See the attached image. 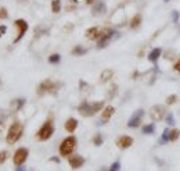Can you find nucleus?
I'll list each match as a JSON object with an SVG mask.
<instances>
[{
    "label": "nucleus",
    "instance_id": "obj_1",
    "mask_svg": "<svg viewBox=\"0 0 180 171\" xmlns=\"http://www.w3.org/2000/svg\"><path fill=\"white\" fill-rule=\"evenodd\" d=\"M102 107H104V102H102V100L96 102V103H93V104H90L89 102L85 100V102H82L79 104L78 111L82 115H85V117H90V115H94L96 113H98Z\"/></svg>",
    "mask_w": 180,
    "mask_h": 171
},
{
    "label": "nucleus",
    "instance_id": "obj_2",
    "mask_svg": "<svg viewBox=\"0 0 180 171\" xmlns=\"http://www.w3.org/2000/svg\"><path fill=\"white\" fill-rule=\"evenodd\" d=\"M22 132H24V127H22L21 122L15 121L11 124V127L8 128V132H7V143L8 145H14L15 142L20 141V138L22 136Z\"/></svg>",
    "mask_w": 180,
    "mask_h": 171
},
{
    "label": "nucleus",
    "instance_id": "obj_3",
    "mask_svg": "<svg viewBox=\"0 0 180 171\" xmlns=\"http://www.w3.org/2000/svg\"><path fill=\"white\" fill-rule=\"evenodd\" d=\"M76 147V138L75 136H68L62 141V143L60 145V154L64 157L71 156L72 152Z\"/></svg>",
    "mask_w": 180,
    "mask_h": 171
},
{
    "label": "nucleus",
    "instance_id": "obj_4",
    "mask_svg": "<svg viewBox=\"0 0 180 171\" xmlns=\"http://www.w3.org/2000/svg\"><path fill=\"white\" fill-rule=\"evenodd\" d=\"M58 88H60L58 82H53L51 79H44L43 82L39 83L36 92L39 96H42V95H44V93H54Z\"/></svg>",
    "mask_w": 180,
    "mask_h": 171
},
{
    "label": "nucleus",
    "instance_id": "obj_5",
    "mask_svg": "<svg viewBox=\"0 0 180 171\" xmlns=\"http://www.w3.org/2000/svg\"><path fill=\"white\" fill-rule=\"evenodd\" d=\"M54 134V127H53V121L49 120L46 121L43 125H42V128L39 131L36 132V138L39 141H47L51 138V135Z\"/></svg>",
    "mask_w": 180,
    "mask_h": 171
},
{
    "label": "nucleus",
    "instance_id": "obj_6",
    "mask_svg": "<svg viewBox=\"0 0 180 171\" xmlns=\"http://www.w3.org/2000/svg\"><path fill=\"white\" fill-rule=\"evenodd\" d=\"M115 35H117V32H115L114 29H111V28L101 29V35H100V38H98V40H97V47H98V49L105 47L108 45V42H110Z\"/></svg>",
    "mask_w": 180,
    "mask_h": 171
},
{
    "label": "nucleus",
    "instance_id": "obj_7",
    "mask_svg": "<svg viewBox=\"0 0 180 171\" xmlns=\"http://www.w3.org/2000/svg\"><path fill=\"white\" fill-rule=\"evenodd\" d=\"M28 154H29L28 149H25V147H20V149H18V150L14 153V157H12V161H14V164H15V166H22V164L27 161Z\"/></svg>",
    "mask_w": 180,
    "mask_h": 171
},
{
    "label": "nucleus",
    "instance_id": "obj_8",
    "mask_svg": "<svg viewBox=\"0 0 180 171\" xmlns=\"http://www.w3.org/2000/svg\"><path fill=\"white\" fill-rule=\"evenodd\" d=\"M165 107L163 106H159V104H157V106H152L151 107V110H150V117H151V120L152 121H161L163 117H165Z\"/></svg>",
    "mask_w": 180,
    "mask_h": 171
},
{
    "label": "nucleus",
    "instance_id": "obj_9",
    "mask_svg": "<svg viewBox=\"0 0 180 171\" xmlns=\"http://www.w3.org/2000/svg\"><path fill=\"white\" fill-rule=\"evenodd\" d=\"M14 25L18 28V35H17V38L14 39V43H17V42H20L22 38H24L25 32L28 31V22L25 20H21V18H20V20H15Z\"/></svg>",
    "mask_w": 180,
    "mask_h": 171
},
{
    "label": "nucleus",
    "instance_id": "obj_10",
    "mask_svg": "<svg viewBox=\"0 0 180 171\" xmlns=\"http://www.w3.org/2000/svg\"><path fill=\"white\" fill-rule=\"evenodd\" d=\"M144 115V110L143 109H140V110H136L133 113V115L129 118V121H128V127L130 128H137L139 125L141 124V118H143Z\"/></svg>",
    "mask_w": 180,
    "mask_h": 171
},
{
    "label": "nucleus",
    "instance_id": "obj_11",
    "mask_svg": "<svg viewBox=\"0 0 180 171\" xmlns=\"http://www.w3.org/2000/svg\"><path fill=\"white\" fill-rule=\"evenodd\" d=\"M132 143H133V139L130 136H126V135H122L117 139V146L119 149H128V147L132 146Z\"/></svg>",
    "mask_w": 180,
    "mask_h": 171
},
{
    "label": "nucleus",
    "instance_id": "obj_12",
    "mask_svg": "<svg viewBox=\"0 0 180 171\" xmlns=\"http://www.w3.org/2000/svg\"><path fill=\"white\" fill-rule=\"evenodd\" d=\"M114 113H115V109L112 107V106H107V107L104 109V111H102V114H101V120H100V122H98V125H102L104 122H107L112 115H114Z\"/></svg>",
    "mask_w": 180,
    "mask_h": 171
},
{
    "label": "nucleus",
    "instance_id": "obj_13",
    "mask_svg": "<svg viewBox=\"0 0 180 171\" xmlns=\"http://www.w3.org/2000/svg\"><path fill=\"white\" fill-rule=\"evenodd\" d=\"M100 35H101V29L97 27H92L86 31V36H88V39H90V40H98Z\"/></svg>",
    "mask_w": 180,
    "mask_h": 171
},
{
    "label": "nucleus",
    "instance_id": "obj_14",
    "mask_svg": "<svg viewBox=\"0 0 180 171\" xmlns=\"http://www.w3.org/2000/svg\"><path fill=\"white\" fill-rule=\"evenodd\" d=\"M69 166L72 167V168H79V167H82L83 164H85V159H83L82 156H71L69 160H68Z\"/></svg>",
    "mask_w": 180,
    "mask_h": 171
},
{
    "label": "nucleus",
    "instance_id": "obj_15",
    "mask_svg": "<svg viewBox=\"0 0 180 171\" xmlns=\"http://www.w3.org/2000/svg\"><path fill=\"white\" fill-rule=\"evenodd\" d=\"M105 11H107V6H105L104 2H96V4L93 6V10H92L94 15H101Z\"/></svg>",
    "mask_w": 180,
    "mask_h": 171
},
{
    "label": "nucleus",
    "instance_id": "obj_16",
    "mask_svg": "<svg viewBox=\"0 0 180 171\" xmlns=\"http://www.w3.org/2000/svg\"><path fill=\"white\" fill-rule=\"evenodd\" d=\"M78 128V120L76 118H68V120L65 121V130L69 132V134H72L73 131Z\"/></svg>",
    "mask_w": 180,
    "mask_h": 171
},
{
    "label": "nucleus",
    "instance_id": "obj_17",
    "mask_svg": "<svg viewBox=\"0 0 180 171\" xmlns=\"http://www.w3.org/2000/svg\"><path fill=\"white\" fill-rule=\"evenodd\" d=\"M25 104V99H14V100L11 102V110L12 111H18L22 106Z\"/></svg>",
    "mask_w": 180,
    "mask_h": 171
},
{
    "label": "nucleus",
    "instance_id": "obj_18",
    "mask_svg": "<svg viewBox=\"0 0 180 171\" xmlns=\"http://www.w3.org/2000/svg\"><path fill=\"white\" fill-rule=\"evenodd\" d=\"M112 75H114V71L112 70H104L100 75V81L101 82H107V81H110L112 78Z\"/></svg>",
    "mask_w": 180,
    "mask_h": 171
},
{
    "label": "nucleus",
    "instance_id": "obj_19",
    "mask_svg": "<svg viewBox=\"0 0 180 171\" xmlns=\"http://www.w3.org/2000/svg\"><path fill=\"white\" fill-rule=\"evenodd\" d=\"M161 56V49L159 47H157V49H154V50H151L150 51V54H148V60L150 61H152V63H155L157 60H158V57Z\"/></svg>",
    "mask_w": 180,
    "mask_h": 171
},
{
    "label": "nucleus",
    "instance_id": "obj_20",
    "mask_svg": "<svg viewBox=\"0 0 180 171\" xmlns=\"http://www.w3.org/2000/svg\"><path fill=\"white\" fill-rule=\"evenodd\" d=\"M141 24V15L140 14H136L133 18L130 20V28H133V29H136V28H139Z\"/></svg>",
    "mask_w": 180,
    "mask_h": 171
},
{
    "label": "nucleus",
    "instance_id": "obj_21",
    "mask_svg": "<svg viewBox=\"0 0 180 171\" xmlns=\"http://www.w3.org/2000/svg\"><path fill=\"white\" fill-rule=\"evenodd\" d=\"M154 131H155V125L154 124H147L141 128V132H143L144 135H151V134H154Z\"/></svg>",
    "mask_w": 180,
    "mask_h": 171
},
{
    "label": "nucleus",
    "instance_id": "obj_22",
    "mask_svg": "<svg viewBox=\"0 0 180 171\" xmlns=\"http://www.w3.org/2000/svg\"><path fill=\"white\" fill-rule=\"evenodd\" d=\"M179 136H180V131L178 128H173L172 131H169V141L175 142V141L179 139Z\"/></svg>",
    "mask_w": 180,
    "mask_h": 171
},
{
    "label": "nucleus",
    "instance_id": "obj_23",
    "mask_svg": "<svg viewBox=\"0 0 180 171\" xmlns=\"http://www.w3.org/2000/svg\"><path fill=\"white\" fill-rule=\"evenodd\" d=\"M60 10H61V3H60V0H53L51 2V11L53 13H60Z\"/></svg>",
    "mask_w": 180,
    "mask_h": 171
},
{
    "label": "nucleus",
    "instance_id": "obj_24",
    "mask_svg": "<svg viewBox=\"0 0 180 171\" xmlns=\"http://www.w3.org/2000/svg\"><path fill=\"white\" fill-rule=\"evenodd\" d=\"M169 141V130H165L162 134V136L159 138V145H165Z\"/></svg>",
    "mask_w": 180,
    "mask_h": 171
},
{
    "label": "nucleus",
    "instance_id": "obj_25",
    "mask_svg": "<svg viewBox=\"0 0 180 171\" xmlns=\"http://www.w3.org/2000/svg\"><path fill=\"white\" fill-rule=\"evenodd\" d=\"M85 53H86V49H83L82 46H75L72 50V54H75V56H82Z\"/></svg>",
    "mask_w": 180,
    "mask_h": 171
},
{
    "label": "nucleus",
    "instance_id": "obj_26",
    "mask_svg": "<svg viewBox=\"0 0 180 171\" xmlns=\"http://www.w3.org/2000/svg\"><path fill=\"white\" fill-rule=\"evenodd\" d=\"M60 60H61V56H60V54H57V53L51 54V56L49 57V63H51V64H58Z\"/></svg>",
    "mask_w": 180,
    "mask_h": 171
},
{
    "label": "nucleus",
    "instance_id": "obj_27",
    "mask_svg": "<svg viewBox=\"0 0 180 171\" xmlns=\"http://www.w3.org/2000/svg\"><path fill=\"white\" fill-rule=\"evenodd\" d=\"M93 143H94L96 146H101V145H102V135L101 134H96V136L93 138Z\"/></svg>",
    "mask_w": 180,
    "mask_h": 171
},
{
    "label": "nucleus",
    "instance_id": "obj_28",
    "mask_svg": "<svg viewBox=\"0 0 180 171\" xmlns=\"http://www.w3.org/2000/svg\"><path fill=\"white\" fill-rule=\"evenodd\" d=\"M8 157V152L7 150H2L0 152V164H3Z\"/></svg>",
    "mask_w": 180,
    "mask_h": 171
},
{
    "label": "nucleus",
    "instance_id": "obj_29",
    "mask_svg": "<svg viewBox=\"0 0 180 171\" xmlns=\"http://www.w3.org/2000/svg\"><path fill=\"white\" fill-rule=\"evenodd\" d=\"M176 95H170V96H168V98H166V104H173V103L176 102Z\"/></svg>",
    "mask_w": 180,
    "mask_h": 171
},
{
    "label": "nucleus",
    "instance_id": "obj_30",
    "mask_svg": "<svg viewBox=\"0 0 180 171\" xmlns=\"http://www.w3.org/2000/svg\"><path fill=\"white\" fill-rule=\"evenodd\" d=\"M119 168H121V163H119V161H115V163H114V164H112V166H111L110 171H118Z\"/></svg>",
    "mask_w": 180,
    "mask_h": 171
},
{
    "label": "nucleus",
    "instance_id": "obj_31",
    "mask_svg": "<svg viewBox=\"0 0 180 171\" xmlns=\"http://www.w3.org/2000/svg\"><path fill=\"white\" fill-rule=\"evenodd\" d=\"M8 17V13L4 7H0V18H7Z\"/></svg>",
    "mask_w": 180,
    "mask_h": 171
},
{
    "label": "nucleus",
    "instance_id": "obj_32",
    "mask_svg": "<svg viewBox=\"0 0 180 171\" xmlns=\"http://www.w3.org/2000/svg\"><path fill=\"white\" fill-rule=\"evenodd\" d=\"M166 122H168V125L175 124V117H173V114H168V117H166Z\"/></svg>",
    "mask_w": 180,
    "mask_h": 171
},
{
    "label": "nucleus",
    "instance_id": "obj_33",
    "mask_svg": "<svg viewBox=\"0 0 180 171\" xmlns=\"http://www.w3.org/2000/svg\"><path fill=\"white\" fill-rule=\"evenodd\" d=\"M117 89H118V85H112L111 86V92H110V95H108V98H114V95L117 93Z\"/></svg>",
    "mask_w": 180,
    "mask_h": 171
},
{
    "label": "nucleus",
    "instance_id": "obj_34",
    "mask_svg": "<svg viewBox=\"0 0 180 171\" xmlns=\"http://www.w3.org/2000/svg\"><path fill=\"white\" fill-rule=\"evenodd\" d=\"M172 20L175 21V22L179 21V13H178V11H173V13H172Z\"/></svg>",
    "mask_w": 180,
    "mask_h": 171
},
{
    "label": "nucleus",
    "instance_id": "obj_35",
    "mask_svg": "<svg viewBox=\"0 0 180 171\" xmlns=\"http://www.w3.org/2000/svg\"><path fill=\"white\" fill-rule=\"evenodd\" d=\"M173 68H175L176 71H178V72H180V59H179V60L175 63V66H173Z\"/></svg>",
    "mask_w": 180,
    "mask_h": 171
},
{
    "label": "nucleus",
    "instance_id": "obj_36",
    "mask_svg": "<svg viewBox=\"0 0 180 171\" xmlns=\"http://www.w3.org/2000/svg\"><path fill=\"white\" fill-rule=\"evenodd\" d=\"M6 31H7V28H6L4 25H2V27H0V36H2L3 34H6Z\"/></svg>",
    "mask_w": 180,
    "mask_h": 171
},
{
    "label": "nucleus",
    "instance_id": "obj_37",
    "mask_svg": "<svg viewBox=\"0 0 180 171\" xmlns=\"http://www.w3.org/2000/svg\"><path fill=\"white\" fill-rule=\"evenodd\" d=\"M50 160H51V161H54V163H60V159H58V157H51Z\"/></svg>",
    "mask_w": 180,
    "mask_h": 171
},
{
    "label": "nucleus",
    "instance_id": "obj_38",
    "mask_svg": "<svg viewBox=\"0 0 180 171\" xmlns=\"http://www.w3.org/2000/svg\"><path fill=\"white\" fill-rule=\"evenodd\" d=\"M17 171H25V168H24V167H22V166H18Z\"/></svg>",
    "mask_w": 180,
    "mask_h": 171
},
{
    "label": "nucleus",
    "instance_id": "obj_39",
    "mask_svg": "<svg viewBox=\"0 0 180 171\" xmlns=\"http://www.w3.org/2000/svg\"><path fill=\"white\" fill-rule=\"evenodd\" d=\"M3 128H4V127H3V122H0V134L3 132Z\"/></svg>",
    "mask_w": 180,
    "mask_h": 171
},
{
    "label": "nucleus",
    "instance_id": "obj_40",
    "mask_svg": "<svg viewBox=\"0 0 180 171\" xmlns=\"http://www.w3.org/2000/svg\"><path fill=\"white\" fill-rule=\"evenodd\" d=\"M93 2H94V0H86V3H88V4H92Z\"/></svg>",
    "mask_w": 180,
    "mask_h": 171
},
{
    "label": "nucleus",
    "instance_id": "obj_41",
    "mask_svg": "<svg viewBox=\"0 0 180 171\" xmlns=\"http://www.w3.org/2000/svg\"><path fill=\"white\" fill-rule=\"evenodd\" d=\"M101 171H107V170H101ZM108 171H110V170H108Z\"/></svg>",
    "mask_w": 180,
    "mask_h": 171
},
{
    "label": "nucleus",
    "instance_id": "obj_42",
    "mask_svg": "<svg viewBox=\"0 0 180 171\" xmlns=\"http://www.w3.org/2000/svg\"><path fill=\"white\" fill-rule=\"evenodd\" d=\"M163 2H169V0H163Z\"/></svg>",
    "mask_w": 180,
    "mask_h": 171
},
{
    "label": "nucleus",
    "instance_id": "obj_43",
    "mask_svg": "<svg viewBox=\"0 0 180 171\" xmlns=\"http://www.w3.org/2000/svg\"><path fill=\"white\" fill-rule=\"evenodd\" d=\"M72 2H78V0H72Z\"/></svg>",
    "mask_w": 180,
    "mask_h": 171
},
{
    "label": "nucleus",
    "instance_id": "obj_44",
    "mask_svg": "<svg viewBox=\"0 0 180 171\" xmlns=\"http://www.w3.org/2000/svg\"><path fill=\"white\" fill-rule=\"evenodd\" d=\"M31 171H32V170H31Z\"/></svg>",
    "mask_w": 180,
    "mask_h": 171
}]
</instances>
